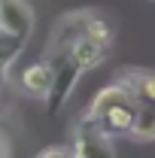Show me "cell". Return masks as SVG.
Wrapping results in <instances>:
<instances>
[{
    "mask_svg": "<svg viewBox=\"0 0 155 158\" xmlns=\"http://www.w3.org/2000/svg\"><path fill=\"white\" fill-rule=\"evenodd\" d=\"M131 98V91L122 85V82H116V85H110V88H103V91H97V98L88 103V110H85V122L88 125H97L100 118L107 116L113 106H119V103H128Z\"/></svg>",
    "mask_w": 155,
    "mask_h": 158,
    "instance_id": "obj_2",
    "label": "cell"
},
{
    "mask_svg": "<svg viewBox=\"0 0 155 158\" xmlns=\"http://www.w3.org/2000/svg\"><path fill=\"white\" fill-rule=\"evenodd\" d=\"M52 79H55V67H52L49 61H37V64H31V67L21 73V85H24V91H31V94H49Z\"/></svg>",
    "mask_w": 155,
    "mask_h": 158,
    "instance_id": "obj_7",
    "label": "cell"
},
{
    "mask_svg": "<svg viewBox=\"0 0 155 158\" xmlns=\"http://www.w3.org/2000/svg\"><path fill=\"white\" fill-rule=\"evenodd\" d=\"M76 73L79 67L76 64H70V58H64V67H55V79H52V88H49V110H58L61 100L67 98V91L73 88V82H76Z\"/></svg>",
    "mask_w": 155,
    "mask_h": 158,
    "instance_id": "obj_6",
    "label": "cell"
},
{
    "mask_svg": "<svg viewBox=\"0 0 155 158\" xmlns=\"http://www.w3.org/2000/svg\"><path fill=\"white\" fill-rule=\"evenodd\" d=\"M103 55H107V46L97 43V40H91V37H85V34L79 40H73V46H70V61L76 64L79 70L97 67V64L103 61Z\"/></svg>",
    "mask_w": 155,
    "mask_h": 158,
    "instance_id": "obj_4",
    "label": "cell"
},
{
    "mask_svg": "<svg viewBox=\"0 0 155 158\" xmlns=\"http://www.w3.org/2000/svg\"><path fill=\"white\" fill-rule=\"evenodd\" d=\"M85 37L97 40V43H103V46H110L113 31H110V24H107L103 19H88V21H85Z\"/></svg>",
    "mask_w": 155,
    "mask_h": 158,
    "instance_id": "obj_10",
    "label": "cell"
},
{
    "mask_svg": "<svg viewBox=\"0 0 155 158\" xmlns=\"http://www.w3.org/2000/svg\"><path fill=\"white\" fill-rule=\"evenodd\" d=\"M21 49H24V40H21V37H12V34L0 31V67H6Z\"/></svg>",
    "mask_w": 155,
    "mask_h": 158,
    "instance_id": "obj_9",
    "label": "cell"
},
{
    "mask_svg": "<svg viewBox=\"0 0 155 158\" xmlns=\"http://www.w3.org/2000/svg\"><path fill=\"white\" fill-rule=\"evenodd\" d=\"M37 158H73V152H70V149H64V146H52V149L40 152Z\"/></svg>",
    "mask_w": 155,
    "mask_h": 158,
    "instance_id": "obj_11",
    "label": "cell"
},
{
    "mask_svg": "<svg viewBox=\"0 0 155 158\" xmlns=\"http://www.w3.org/2000/svg\"><path fill=\"white\" fill-rule=\"evenodd\" d=\"M131 134H137L140 140H155V106H143L137 110Z\"/></svg>",
    "mask_w": 155,
    "mask_h": 158,
    "instance_id": "obj_8",
    "label": "cell"
},
{
    "mask_svg": "<svg viewBox=\"0 0 155 158\" xmlns=\"http://www.w3.org/2000/svg\"><path fill=\"white\" fill-rule=\"evenodd\" d=\"M31 27H34V19L24 0H0V31L27 40Z\"/></svg>",
    "mask_w": 155,
    "mask_h": 158,
    "instance_id": "obj_1",
    "label": "cell"
},
{
    "mask_svg": "<svg viewBox=\"0 0 155 158\" xmlns=\"http://www.w3.org/2000/svg\"><path fill=\"white\" fill-rule=\"evenodd\" d=\"M134 116H137V103H134V100H128V103H119V106H113V110L100 118L97 125L103 128V134H131Z\"/></svg>",
    "mask_w": 155,
    "mask_h": 158,
    "instance_id": "obj_5",
    "label": "cell"
},
{
    "mask_svg": "<svg viewBox=\"0 0 155 158\" xmlns=\"http://www.w3.org/2000/svg\"><path fill=\"white\" fill-rule=\"evenodd\" d=\"M73 158H116L113 146L103 131H79L76 134V143H73Z\"/></svg>",
    "mask_w": 155,
    "mask_h": 158,
    "instance_id": "obj_3",
    "label": "cell"
}]
</instances>
